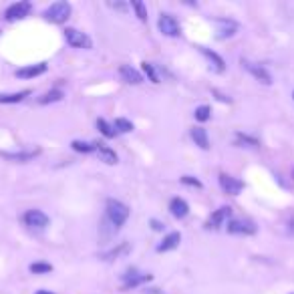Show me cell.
Here are the masks:
<instances>
[{"label": "cell", "mask_w": 294, "mask_h": 294, "mask_svg": "<svg viewBox=\"0 0 294 294\" xmlns=\"http://www.w3.org/2000/svg\"><path fill=\"white\" fill-rule=\"evenodd\" d=\"M105 218L115 226V228H121L127 218H129V208L119 202V200H107V206H105Z\"/></svg>", "instance_id": "6da1fadb"}, {"label": "cell", "mask_w": 294, "mask_h": 294, "mask_svg": "<svg viewBox=\"0 0 294 294\" xmlns=\"http://www.w3.org/2000/svg\"><path fill=\"white\" fill-rule=\"evenodd\" d=\"M71 16V4L65 2V0H59V2L51 4L44 10V18L48 22H55V24H63L67 22V18Z\"/></svg>", "instance_id": "7a4b0ae2"}, {"label": "cell", "mask_w": 294, "mask_h": 294, "mask_svg": "<svg viewBox=\"0 0 294 294\" xmlns=\"http://www.w3.org/2000/svg\"><path fill=\"white\" fill-rule=\"evenodd\" d=\"M240 63H242V67H244V69H246V71H248V73H250V75L256 79V81H260L262 85H270V83H272V77H270V73H268V71H266L262 65H256V63H252V61H246V59H242Z\"/></svg>", "instance_id": "3957f363"}, {"label": "cell", "mask_w": 294, "mask_h": 294, "mask_svg": "<svg viewBox=\"0 0 294 294\" xmlns=\"http://www.w3.org/2000/svg\"><path fill=\"white\" fill-rule=\"evenodd\" d=\"M65 38H67V42H69L73 48H91V46H93L91 38H89L85 32L77 30V28H67V30H65Z\"/></svg>", "instance_id": "277c9868"}, {"label": "cell", "mask_w": 294, "mask_h": 294, "mask_svg": "<svg viewBox=\"0 0 294 294\" xmlns=\"http://www.w3.org/2000/svg\"><path fill=\"white\" fill-rule=\"evenodd\" d=\"M32 10V4L28 2V0H20V2L12 4L6 8V20L8 22H14V20H20L24 16H28V12Z\"/></svg>", "instance_id": "5b68a950"}, {"label": "cell", "mask_w": 294, "mask_h": 294, "mask_svg": "<svg viewBox=\"0 0 294 294\" xmlns=\"http://www.w3.org/2000/svg\"><path fill=\"white\" fill-rule=\"evenodd\" d=\"M157 26H159L161 34H165V36H179V34H181L179 22H177L175 16H171V14H161Z\"/></svg>", "instance_id": "8992f818"}, {"label": "cell", "mask_w": 294, "mask_h": 294, "mask_svg": "<svg viewBox=\"0 0 294 294\" xmlns=\"http://www.w3.org/2000/svg\"><path fill=\"white\" fill-rule=\"evenodd\" d=\"M22 220H24L26 226L36 228V230H44L48 226V222H51V220H48V216L44 212H40V210H28Z\"/></svg>", "instance_id": "52a82bcc"}, {"label": "cell", "mask_w": 294, "mask_h": 294, "mask_svg": "<svg viewBox=\"0 0 294 294\" xmlns=\"http://www.w3.org/2000/svg\"><path fill=\"white\" fill-rule=\"evenodd\" d=\"M230 214H232V208H230V206H222V208H218V210L208 218L206 228H208V230H218L220 226H224V222L230 218Z\"/></svg>", "instance_id": "ba28073f"}, {"label": "cell", "mask_w": 294, "mask_h": 294, "mask_svg": "<svg viewBox=\"0 0 294 294\" xmlns=\"http://www.w3.org/2000/svg\"><path fill=\"white\" fill-rule=\"evenodd\" d=\"M220 187L230 195H238L244 189V183L238 177H232L228 173H220Z\"/></svg>", "instance_id": "9c48e42d"}, {"label": "cell", "mask_w": 294, "mask_h": 294, "mask_svg": "<svg viewBox=\"0 0 294 294\" xmlns=\"http://www.w3.org/2000/svg\"><path fill=\"white\" fill-rule=\"evenodd\" d=\"M121 278H123V288L129 290V288H135V286H139L143 282H149L151 280V274H137L135 270H127Z\"/></svg>", "instance_id": "30bf717a"}, {"label": "cell", "mask_w": 294, "mask_h": 294, "mask_svg": "<svg viewBox=\"0 0 294 294\" xmlns=\"http://www.w3.org/2000/svg\"><path fill=\"white\" fill-rule=\"evenodd\" d=\"M228 232L230 234H244V236H250L256 234V226L248 220H232L228 224Z\"/></svg>", "instance_id": "8fae6325"}, {"label": "cell", "mask_w": 294, "mask_h": 294, "mask_svg": "<svg viewBox=\"0 0 294 294\" xmlns=\"http://www.w3.org/2000/svg\"><path fill=\"white\" fill-rule=\"evenodd\" d=\"M216 26H218V38H228V36L236 34V30H238V24L228 18H218Z\"/></svg>", "instance_id": "7c38bea8"}, {"label": "cell", "mask_w": 294, "mask_h": 294, "mask_svg": "<svg viewBox=\"0 0 294 294\" xmlns=\"http://www.w3.org/2000/svg\"><path fill=\"white\" fill-rule=\"evenodd\" d=\"M119 75H121V79H123L125 83H129V85H139V83H143L141 73L135 71V69L129 67V65H121V67H119Z\"/></svg>", "instance_id": "4fadbf2b"}, {"label": "cell", "mask_w": 294, "mask_h": 294, "mask_svg": "<svg viewBox=\"0 0 294 294\" xmlns=\"http://www.w3.org/2000/svg\"><path fill=\"white\" fill-rule=\"evenodd\" d=\"M189 133H191V139L195 141V145H198L200 149H204V151L210 149V137H208V131L204 127H193Z\"/></svg>", "instance_id": "5bb4252c"}, {"label": "cell", "mask_w": 294, "mask_h": 294, "mask_svg": "<svg viewBox=\"0 0 294 294\" xmlns=\"http://www.w3.org/2000/svg\"><path fill=\"white\" fill-rule=\"evenodd\" d=\"M169 212H171L173 218H179L181 220V218H185L189 214V206H187V202L183 198H173L169 202Z\"/></svg>", "instance_id": "9a60e30c"}, {"label": "cell", "mask_w": 294, "mask_h": 294, "mask_svg": "<svg viewBox=\"0 0 294 294\" xmlns=\"http://www.w3.org/2000/svg\"><path fill=\"white\" fill-rule=\"evenodd\" d=\"M179 242H181V234L179 232H171L163 238V242L157 246V252H169V250H175L179 246Z\"/></svg>", "instance_id": "2e32d148"}, {"label": "cell", "mask_w": 294, "mask_h": 294, "mask_svg": "<svg viewBox=\"0 0 294 294\" xmlns=\"http://www.w3.org/2000/svg\"><path fill=\"white\" fill-rule=\"evenodd\" d=\"M42 73H46V65L44 63H38V65H30V67L18 69L16 71V77H20V79H32V77H38Z\"/></svg>", "instance_id": "e0dca14e"}, {"label": "cell", "mask_w": 294, "mask_h": 294, "mask_svg": "<svg viewBox=\"0 0 294 294\" xmlns=\"http://www.w3.org/2000/svg\"><path fill=\"white\" fill-rule=\"evenodd\" d=\"M97 155H99V159L107 165H115L117 163V153L113 149H109V147H105L103 143H97Z\"/></svg>", "instance_id": "ac0fdd59"}, {"label": "cell", "mask_w": 294, "mask_h": 294, "mask_svg": "<svg viewBox=\"0 0 294 294\" xmlns=\"http://www.w3.org/2000/svg\"><path fill=\"white\" fill-rule=\"evenodd\" d=\"M200 51H202V55H204V57H208V61L214 65V71H218V73H224V69H226V63H224V59H222L220 55H216L214 51H210V48H204V46H200Z\"/></svg>", "instance_id": "d6986e66"}, {"label": "cell", "mask_w": 294, "mask_h": 294, "mask_svg": "<svg viewBox=\"0 0 294 294\" xmlns=\"http://www.w3.org/2000/svg\"><path fill=\"white\" fill-rule=\"evenodd\" d=\"M131 252V244L129 242H121L117 248H113V250H109L103 258L105 260H117V258H123V256H127Z\"/></svg>", "instance_id": "ffe728a7"}, {"label": "cell", "mask_w": 294, "mask_h": 294, "mask_svg": "<svg viewBox=\"0 0 294 294\" xmlns=\"http://www.w3.org/2000/svg\"><path fill=\"white\" fill-rule=\"evenodd\" d=\"M61 99H63V91L61 89H53V91L44 93L42 97H38V103L40 105H48V103H57Z\"/></svg>", "instance_id": "44dd1931"}, {"label": "cell", "mask_w": 294, "mask_h": 294, "mask_svg": "<svg viewBox=\"0 0 294 294\" xmlns=\"http://www.w3.org/2000/svg\"><path fill=\"white\" fill-rule=\"evenodd\" d=\"M40 153V149H30V151H18V153H2L6 159H14V161H28L32 157H36Z\"/></svg>", "instance_id": "7402d4cb"}, {"label": "cell", "mask_w": 294, "mask_h": 294, "mask_svg": "<svg viewBox=\"0 0 294 294\" xmlns=\"http://www.w3.org/2000/svg\"><path fill=\"white\" fill-rule=\"evenodd\" d=\"M30 95V91H20V93H12V95H0V103H20Z\"/></svg>", "instance_id": "603a6c76"}, {"label": "cell", "mask_w": 294, "mask_h": 294, "mask_svg": "<svg viewBox=\"0 0 294 294\" xmlns=\"http://www.w3.org/2000/svg\"><path fill=\"white\" fill-rule=\"evenodd\" d=\"M71 147L75 151H81V153H91V151H97V143H87V141H79L75 139L71 143Z\"/></svg>", "instance_id": "cb8c5ba5"}, {"label": "cell", "mask_w": 294, "mask_h": 294, "mask_svg": "<svg viewBox=\"0 0 294 294\" xmlns=\"http://www.w3.org/2000/svg\"><path fill=\"white\" fill-rule=\"evenodd\" d=\"M236 145H240V147H258L260 143H258V139H254V137H248V135H244V133H238L236 135Z\"/></svg>", "instance_id": "d4e9b609"}, {"label": "cell", "mask_w": 294, "mask_h": 294, "mask_svg": "<svg viewBox=\"0 0 294 294\" xmlns=\"http://www.w3.org/2000/svg\"><path fill=\"white\" fill-rule=\"evenodd\" d=\"M131 6H133V10H135L137 18H139L141 22H145V20H147V8H145V4L141 2V0H131Z\"/></svg>", "instance_id": "484cf974"}, {"label": "cell", "mask_w": 294, "mask_h": 294, "mask_svg": "<svg viewBox=\"0 0 294 294\" xmlns=\"http://www.w3.org/2000/svg\"><path fill=\"white\" fill-rule=\"evenodd\" d=\"M113 127H115V131H121V133H129V131H133V123H131L129 119H123V117L115 119Z\"/></svg>", "instance_id": "4316f807"}, {"label": "cell", "mask_w": 294, "mask_h": 294, "mask_svg": "<svg viewBox=\"0 0 294 294\" xmlns=\"http://www.w3.org/2000/svg\"><path fill=\"white\" fill-rule=\"evenodd\" d=\"M97 127H99V131H101L105 137H109V139L115 137V127H111L105 119H97Z\"/></svg>", "instance_id": "83f0119b"}, {"label": "cell", "mask_w": 294, "mask_h": 294, "mask_svg": "<svg viewBox=\"0 0 294 294\" xmlns=\"http://www.w3.org/2000/svg\"><path fill=\"white\" fill-rule=\"evenodd\" d=\"M51 270H53V266L48 262H34V264H30V272L32 274H48Z\"/></svg>", "instance_id": "f1b7e54d"}, {"label": "cell", "mask_w": 294, "mask_h": 294, "mask_svg": "<svg viewBox=\"0 0 294 294\" xmlns=\"http://www.w3.org/2000/svg\"><path fill=\"white\" fill-rule=\"evenodd\" d=\"M141 69H143V73L147 75V77H149V81L151 83H159V77H157V73H155V67L151 65V63H141Z\"/></svg>", "instance_id": "f546056e"}, {"label": "cell", "mask_w": 294, "mask_h": 294, "mask_svg": "<svg viewBox=\"0 0 294 294\" xmlns=\"http://www.w3.org/2000/svg\"><path fill=\"white\" fill-rule=\"evenodd\" d=\"M210 113H212V109H210V105H200L198 109H195V119L198 121H208L210 119Z\"/></svg>", "instance_id": "4dcf8cb0"}, {"label": "cell", "mask_w": 294, "mask_h": 294, "mask_svg": "<svg viewBox=\"0 0 294 294\" xmlns=\"http://www.w3.org/2000/svg\"><path fill=\"white\" fill-rule=\"evenodd\" d=\"M181 183L191 185V187H202V181L195 179V177H191V175H183V177H181Z\"/></svg>", "instance_id": "1f68e13d"}, {"label": "cell", "mask_w": 294, "mask_h": 294, "mask_svg": "<svg viewBox=\"0 0 294 294\" xmlns=\"http://www.w3.org/2000/svg\"><path fill=\"white\" fill-rule=\"evenodd\" d=\"M151 226H153V230H157V232H161V230H163V224H161V222H157V220H151Z\"/></svg>", "instance_id": "d6a6232c"}, {"label": "cell", "mask_w": 294, "mask_h": 294, "mask_svg": "<svg viewBox=\"0 0 294 294\" xmlns=\"http://www.w3.org/2000/svg\"><path fill=\"white\" fill-rule=\"evenodd\" d=\"M36 294H53V292H51V290H38Z\"/></svg>", "instance_id": "836d02e7"}, {"label": "cell", "mask_w": 294, "mask_h": 294, "mask_svg": "<svg viewBox=\"0 0 294 294\" xmlns=\"http://www.w3.org/2000/svg\"><path fill=\"white\" fill-rule=\"evenodd\" d=\"M292 179H294V169H292Z\"/></svg>", "instance_id": "e575fe53"}, {"label": "cell", "mask_w": 294, "mask_h": 294, "mask_svg": "<svg viewBox=\"0 0 294 294\" xmlns=\"http://www.w3.org/2000/svg\"><path fill=\"white\" fill-rule=\"evenodd\" d=\"M292 97H294V93H292Z\"/></svg>", "instance_id": "d590c367"}]
</instances>
